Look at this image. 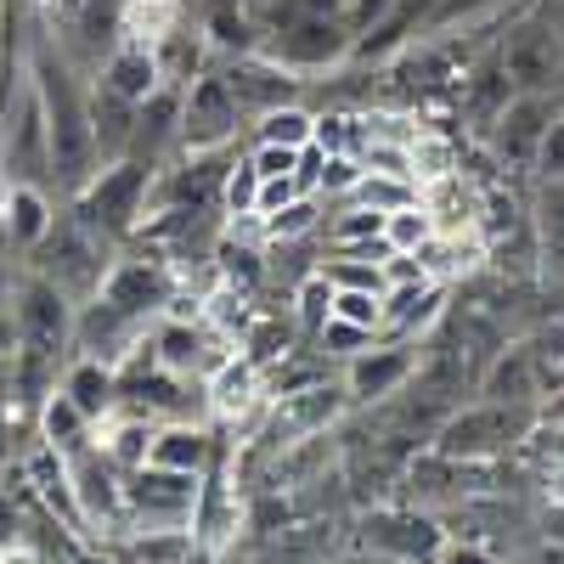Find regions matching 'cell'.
<instances>
[{
    "instance_id": "15",
    "label": "cell",
    "mask_w": 564,
    "mask_h": 564,
    "mask_svg": "<svg viewBox=\"0 0 564 564\" xmlns=\"http://www.w3.org/2000/svg\"><path fill=\"white\" fill-rule=\"evenodd\" d=\"M97 85L102 90H113L119 102H148L153 90L164 85V68H159V57H153V40H141V34H119V45L102 57V68H97Z\"/></svg>"
},
{
    "instance_id": "3",
    "label": "cell",
    "mask_w": 564,
    "mask_h": 564,
    "mask_svg": "<svg viewBox=\"0 0 564 564\" xmlns=\"http://www.w3.org/2000/svg\"><path fill=\"white\" fill-rule=\"evenodd\" d=\"M531 406H502V401H475V406H452L430 446L446 452V457H463V463H491V457H508L520 452V441L531 435Z\"/></svg>"
},
{
    "instance_id": "29",
    "label": "cell",
    "mask_w": 564,
    "mask_h": 564,
    "mask_svg": "<svg viewBox=\"0 0 564 564\" xmlns=\"http://www.w3.org/2000/svg\"><path fill=\"white\" fill-rule=\"evenodd\" d=\"M294 198H305V181H300V175H265V181H260L254 220H265V215H276V209H289ZM311 198H316V193H311Z\"/></svg>"
},
{
    "instance_id": "18",
    "label": "cell",
    "mask_w": 564,
    "mask_h": 564,
    "mask_svg": "<svg viewBox=\"0 0 564 564\" xmlns=\"http://www.w3.org/2000/svg\"><path fill=\"white\" fill-rule=\"evenodd\" d=\"M90 423H102V417H113L119 412V372L113 367H102V361H90V356H74L68 367H63V384H57Z\"/></svg>"
},
{
    "instance_id": "4",
    "label": "cell",
    "mask_w": 564,
    "mask_h": 564,
    "mask_svg": "<svg viewBox=\"0 0 564 564\" xmlns=\"http://www.w3.org/2000/svg\"><path fill=\"white\" fill-rule=\"evenodd\" d=\"M491 52H497L513 90H542V97H553V90L564 85V29L547 12L508 18Z\"/></svg>"
},
{
    "instance_id": "10",
    "label": "cell",
    "mask_w": 564,
    "mask_h": 564,
    "mask_svg": "<svg viewBox=\"0 0 564 564\" xmlns=\"http://www.w3.org/2000/svg\"><path fill=\"white\" fill-rule=\"evenodd\" d=\"M558 113V97H542V90H513L508 108L491 119L486 141H491V159L497 170H513V175H531L536 170V153H542V135Z\"/></svg>"
},
{
    "instance_id": "17",
    "label": "cell",
    "mask_w": 564,
    "mask_h": 564,
    "mask_svg": "<svg viewBox=\"0 0 564 564\" xmlns=\"http://www.w3.org/2000/svg\"><path fill=\"white\" fill-rule=\"evenodd\" d=\"M148 463H159V468H181V475H209V468L220 463V441L209 435V423H198V417H175V423H159V430H153Z\"/></svg>"
},
{
    "instance_id": "30",
    "label": "cell",
    "mask_w": 564,
    "mask_h": 564,
    "mask_svg": "<svg viewBox=\"0 0 564 564\" xmlns=\"http://www.w3.org/2000/svg\"><path fill=\"white\" fill-rule=\"evenodd\" d=\"M531 181H564V108L553 113V124H547V135H542V153H536Z\"/></svg>"
},
{
    "instance_id": "19",
    "label": "cell",
    "mask_w": 564,
    "mask_h": 564,
    "mask_svg": "<svg viewBox=\"0 0 564 564\" xmlns=\"http://www.w3.org/2000/svg\"><path fill=\"white\" fill-rule=\"evenodd\" d=\"M57 220V204H52V186H12L7 181V238L18 249V260L52 231Z\"/></svg>"
},
{
    "instance_id": "33",
    "label": "cell",
    "mask_w": 564,
    "mask_h": 564,
    "mask_svg": "<svg viewBox=\"0 0 564 564\" xmlns=\"http://www.w3.org/2000/svg\"><path fill=\"white\" fill-rule=\"evenodd\" d=\"M18 271H23V260H18V254H0V311H12V289H18Z\"/></svg>"
},
{
    "instance_id": "35",
    "label": "cell",
    "mask_w": 564,
    "mask_h": 564,
    "mask_svg": "<svg viewBox=\"0 0 564 564\" xmlns=\"http://www.w3.org/2000/svg\"><path fill=\"white\" fill-rule=\"evenodd\" d=\"M542 564H564V542H542Z\"/></svg>"
},
{
    "instance_id": "6",
    "label": "cell",
    "mask_w": 564,
    "mask_h": 564,
    "mask_svg": "<svg viewBox=\"0 0 564 564\" xmlns=\"http://www.w3.org/2000/svg\"><path fill=\"white\" fill-rule=\"evenodd\" d=\"M446 525L435 520L430 508H412V502H379L361 513V531H356V547L361 553H379V558H395V564H441L446 553Z\"/></svg>"
},
{
    "instance_id": "23",
    "label": "cell",
    "mask_w": 564,
    "mask_h": 564,
    "mask_svg": "<svg viewBox=\"0 0 564 564\" xmlns=\"http://www.w3.org/2000/svg\"><path fill=\"white\" fill-rule=\"evenodd\" d=\"M531 226H536V243L564 260V181H536Z\"/></svg>"
},
{
    "instance_id": "21",
    "label": "cell",
    "mask_w": 564,
    "mask_h": 564,
    "mask_svg": "<svg viewBox=\"0 0 564 564\" xmlns=\"http://www.w3.org/2000/svg\"><path fill=\"white\" fill-rule=\"evenodd\" d=\"M249 141H276V148H311L316 141V108L311 102H282L260 119H249Z\"/></svg>"
},
{
    "instance_id": "20",
    "label": "cell",
    "mask_w": 564,
    "mask_h": 564,
    "mask_svg": "<svg viewBox=\"0 0 564 564\" xmlns=\"http://www.w3.org/2000/svg\"><path fill=\"white\" fill-rule=\"evenodd\" d=\"M34 430H40V441L52 446V452H63V457H74V452H85L90 446V430H97V423H90L63 390H52L40 401V412H34Z\"/></svg>"
},
{
    "instance_id": "16",
    "label": "cell",
    "mask_w": 564,
    "mask_h": 564,
    "mask_svg": "<svg viewBox=\"0 0 564 564\" xmlns=\"http://www.w3.org/2000/svg\"><path fill=\"white\" fill-rule=\"evenodd\" d=\"M446 300H452V289H446L441 276L390 289L384 294V339H423L430 327L446 322Z\"/></svg>"
},
{
    "instance_id": "36",
    "label": "cell",
    "mask_w": 564,
    "mask_h": 564,
    "mask_svg": "<svg viewBox=\"0 0 564 564\" xmlns=\"http://www.w3.org/2000/svg\"><path fill=\"white\" fill-rule=\"evenodd\" d=\"M553 97H558V108H564V85H558V90H553Z\"/></svg>"
},
{
    "instance_id": "34",
    "label": "cell",
    "mask_w": 564,
    "mask_h": 564,
    "mask_svg": "<svg viewBox=\"0 0 564 564\" xmlns=\"http://www.w3.org/2000/svg\"><path fill=\"white\" fill-rule=\"evenodd\" d=\"M18 350V327H12V311H0V361H12Z\"/></svg>"
},
{
    "instance_id": "28",
    "label": "cell",
    "mask_w": 564,
    "mask_h": 564,
    "mask_svg": "<svg viewBox=\"0 0 564 564\" xmlns=\"http://www.w3.org/2000/svg\"><path fill=\"white\" fill-rule=\"evenodd\" d=\"M300 153L305 148H276V141H249V164L254 175H300Z\"/></svg>"
},
{
    "instance_id": "27",
    "label": "cell",
    "mask_w": 564,
    "mask_h": 564,
    "mask_svg": "<svg viewBox=\"0 0 564 564\" xmlns=\"http://www.w3.org/2000/svg\"><path fill=\"white\" fill-rule=\"evenodd\" d=\"M334 316L350 327H367V334H384V294L367 289H334Z\"/></svg>"
},
{
    "instance_id": "9",
    "label": "cell",
    "mask_w": 564,
    "mask_h": 564,
    "mask_svg": "<svg viewBox=\"0 0 564 564\" xmlns=\"http://www.w3.org/2000/svg\"><path fill=\"white\" fill-rule=\"evenodd\" d=\"M0 181L52 186V141H45V113H40L34 85H23L7 119H0Z\"/></svg>"
},
{
    "instance_id": "14",
    "label": "cell",
    "mask_w": 564,
    "mask_h": 564,
    "mask_svg": "<svg viewBox=\"0 0 564 564\" xmlns=\"http://www.w3.org/2000/svg\"><path fill=\"white\" fill-rule=\"evenodd\" d=\"M220 74H226L231 97H238V108H243L249 119H260V113H271V108H282V102H305V79L289 74L282 63H271L265 52L226 57Z\"/></svg>"
},
{
    "instance_id": "13",
    "label": "cell",
    "mask_w": 564,
    "mask_h": 564,
    "mask_svg": "<svg viewBox=\"0 0 564 564\" xmlns=\"http://www.w3.org/2000/svg\"><path fill=\"white\" fill-rule=\"evenodd\" d=\"M148 339V322L141 316H130V311H119L113 300H102V294H90V300H79V311H74V356H90V361H102V367H124V356Z\"/></svg>"
},
{
    "instance_id": "32",
    "label": "cell",
    "mask_w": 564,
    "mask_h": 564,
    "mask_svg": "<svg viewBox=\"0 0 564 564\" xmlns=\"http://www.w3.org/2000/svg\"><path fill=\"white\" fill-rule=\"evenodd\" d=\"M441 564H497L480 542H446V553H441Z\"/></svg>"
},
{
    "instance_id": "31",
    "label": "cell",
    "mask_w": 564,
    "mask_h": 564,
    "mask_svg": "<svg viewBox=\"0 0 564 564\" xmlns=\"http://www.w3.org/2000/svg\"><path fill=\"white\" fill-rule=\"evenodd\" d=\"M390 12H395V0H350V29H356V40H361L367 29H379Z\"/></svg>"
},
{
    "instance_id": "7",
    "label": "cell",
    "mask_w": 564,
    "mask_h": 564,
    "mask_svg": "<svg viewBox=\"0 0 564 564\" xmlns=\"http://www.w3.org/2000/svg\"><path fill=\"white\" fill-rule=\"evenodd\" d=\"M243 124H249V113L238 108L220 68H204L181 85V148L175 153H220L238 141Z\"/></svg>"
},
{
    "instance_id": "22",
    "label": "cell",
    "mask_w": 564,
    "mask_h": 564,
    "mask_svg": "<svg viewBox=\"0 0 564 564\" xmlns=\"http://www.w3.org/2000/svg\"><path fill=\"white\" fill-rule=\"evenodd\" d=\"M430 238H435V215L423 209V198H412V204L384 215V249L390 254H417Z\"/></svg>"
},
{
    "instance_id": "8",
    "label": "cell",
    "mask_w": 564,
    "mask_h": 564,
    "mask_svg": "<svg viewBox=\"0 0 564 564\" xmlns=\"http://www.w3.org/2000/svg\"><path fill=\"white\" fill-rule=\"evenodd\" d=\"M417 361H423L417 339H384V334H379L367 350H356V356L345 361L339 384H345L350 406H390V401L417 379Z\"/></svg>"
},
{
    "instance_id": "25",
    "label": "cell",
    "mask_w": 564,
    "mask_h": 564,
    "mask_svg": "<svg viewBox=\"0 0 564 564\" xmlns=\"http://www.w3.org/2000/svg\"><path fill=\"white\" fill-rule=\"evenodd\" d=\"M327 316H334V289H327L322 271H305L300 289H294V322H300V334L316 339V327H322Z\"/></svg>"
},
{
    "instance_id": "26",
    "label": "cell",
    "mask_w": 564,
    "mask_h": 564,
    "mask_svg": "<svg viewBox=\"0 0 564 564\" xmlns=\"http://www.w3.org/2000/svg\"><path fill=\"white\" fill-rule=\"evenodd\" d=\"M260 226H265V238H276V243H294V238H322V209H316V198L305 193V198H294L289 209L265 215Z\"/></svg>"
},
{
    "instance_id": "1",
    "label": "cell",
    "mask_w": 564,
    "mask_h": 564,
    "mask_svg": "<svg viewBox=\"0 0 564 564\" xmlns=\"http://www.w3.org/2000/svg\"><path fill=\"white\" fill-rule=\"evenodd\" d=\"M153 175H159V164L135 159V153L108 159V164H97V175H90L79 193L68 198V209H74L90 231H97V238H108V243L119 249V243H130L135 231H141V220H148Z\"/></svg>"
},
{
    "instance_id": "24",
    "label": "cell",
    "mask_w": 564,
    "mask_h": 564,
    "mask_svg": "<svg viewBox=\"0 0 564 564\" xmlns=\"http://www.w3.org/2000/svg\"><path fill=\"white\" fill-rule=\"evenodd\" d=\"M254 204H260V175H254V164L243 159H231V170H226V181H220V215L238 226V220H254Z\"/></svg>"
},
{
    "instance_id": "12",
    "label": "cell",
    "mask_w": 564,
    "mask_h": 564,
    "mask_svg": "<svg viewBox=\"0 0 564 564\" xmlns=\"http://www.w3.org/2000/svg\"><path fill=\"white\" fill-rule=\"evenodd\" d=\"M175 289H181V282H175V265H170V260H159V254H130V260H113V265H108V276H102L97 294L153 327L159 316L175 311Z\"/></svg>"
},
{
    "instance_id": "5",
    "label": "cell",
    "mask_w": 564,
    "mask_h": 564,
    "mask_svg": "<svg viewBox=\"0 0 564 564\" xmlns=\"http://www.w3.org/2000/svg\"><path fill=\"white\" fill-rule=\"evenodd\" d=\"M204 475L141 463L124 475V531H193Z\"/></svg>"
},
{
    "instance_id": "11",
    "label": "cell",
    "mask_w": 564,
    "mask_h": 564,
    "mask_svg": "<svg viewBox=\"0 0 564 564\" xmlns=\"http://www.w3.org/2000/svg\"><path fill=\"white\" fill-rule=\"evenodd\" d=\"M345 406H350L345 384H327V379H311L300 390H282V395H271V430H265V441L271 446L322 441L345 417Z\"/></svg>"
},
{
    "instance_id": "2",
    "label": "cell",
    "mask_w": 564,
    "mask_h": 564,
    "mask_svg": "<svg viewBox=\"0 0 564 564\" xmlns=\"http://www.w3.org/2000/svg\"><path fill=\"white\" fill-rule=\"evenodd\" d=\"M119 254H113V243L108 238H97L74 209H57V220H52V231L23 254V265H34L40 276H52L57 289L79 305V300H90L102 289V276H108V265H113Z\"/></svg>"
}]
</instances>
